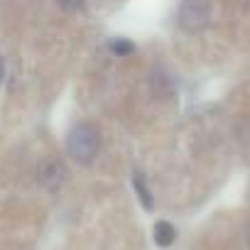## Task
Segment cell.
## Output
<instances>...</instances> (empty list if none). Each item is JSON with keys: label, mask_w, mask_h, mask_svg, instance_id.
<instances>
[{"label": "cell", "mask_w": 250, "mask_h": 250, "mask_svg": "<svg viewBox=\"0 0 250 250\" xmlns=\"http://www.w3.org/2000/svg\"><path fill=\"white\" fill-rule=\"evenodd\" d=\"M133 187H135L138 199L143 201V206H145L147 211H152V208H155V201H152V194H150V189H147V184H145V177H143L140 172L133 174Z\"/></svg>", "instance_id": "5"}, {"label": "cell", "mask_w": 250, "mask_h": 250, "mask_svg": "<svg viewBox=\"0 0 250 250\" xmlns=\"http://www.w3.org/2000/svg\"><path fill=\"white\" fill-rule=\"evenodd\" d=\"M57 3H59L66 13H74V10H79V8L83 5V0H57Z\"/></svg>", "instance_id": "8"}, {"label": "cell", "mask_w": 250, "mask_h": 250, "mask_svg": "<svg viewBox=\"0 0 250 250\" xmlns=\"http://www.w3.org/2000/svg\"><path fill=\"white\" fill-rule=\"evenodd\" d=\"M152 238H155V243L160 248H169L177 240V228L169 221H157L155 228H152Z\"/></svg>", "instance_id": "4"}, {"label": "cell", "mask_w": 250, "mask_h": 250, "mask_svg": "<svg viewBox=\"0 0 250 250\" xmlns=\"http://www.w3.org/2000/svg\"><path fill=\"white\" fill-rule=\"evenodd\" d=\"M110 52L113 54H118V57H130V54H135V44L130 42V40H125V37H115V40H110Z\"/></svg>", "instance_id": "6"}, {"label": "cell", "mask_w": 250, "mask_h": 250, "mask_svg": "<svg viewBox=\"0 0 250 250\" xmlns=\"http://www.w3.org/2000/svg\"><path fill=\"white\" fill-rule=\"evenodd\" d=\"M152 88H155L157 96H169V91H172V81H169L165 74H155V79H152Z\"/></svg>", "instance_id": "7"}, {"label": "cell", "mask_w": 250, "mask_h": 250, "mask_svg": "<svg viewBox=\"0 0 250 250\" xmlns=\"http://www.w3.org/2000/svg\"><path fill=\"white\" fill-rule=\"evenodd\" d=\"M37 177H40V184H42L44 189L57 191V189L64 184V179H66V167H64V162H62V160L49 157V160H44V162L40 165Z\"/></svg>", "instance_id": "3"}, {"label": "cell", "mask_w": 250, "mask_h": 250, "mask_svg": "<svg viewBox=\"0 0 250 250\" xmlns=\"http://www.w3.org/2000/svg\"><path fill=\"white\" fill-rule=\"evenodd\" d=\"M3 81H5V59L0 57V86H3Z\"/></svg>", "instance_id": "9"}, {"label": "cell", "mask_w": 250, "mask_h": 250, "mask_svg": "<svg viewBox=\"0 0 250 250\" xmlns=\"http://www.w3.org/2000/svg\"><path fill=\"white\" fill-rule=\"evenodd\" d=\"M98 147H101L98 130L91 123H76L69 133V138H66V152L79 165H91L93 157L98 155Z\"/></svg>", "instance_id": "1"}, {"label": "cell", "mask_w": 250, "mask_h": 250, "mask_svg": "<svg viewBox=\"0 0 250 250\" xmlns=\"http://www.w3.org/2000/svg\"><path fill=\"white\" fill-rule=\"evenodd\" d=\"M211 22V0H182L179 27L189 35L204 32Z\"/></svg>", "instance_id": "2"}, {"label": "cell", "mask_w": 250, "mask_h": 250, "mask_svg": "<svg viewBox=\"0 0 250 250\" xmlns=\"http://www.w3.org/2000/svg\"><path fill=\"white\" fill-rule=\"evenodd\" d=\"M245 240H248V248H250V221H248V228H245Z\"/></svg>", "instance_id": "10"}]
</instances>
